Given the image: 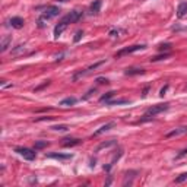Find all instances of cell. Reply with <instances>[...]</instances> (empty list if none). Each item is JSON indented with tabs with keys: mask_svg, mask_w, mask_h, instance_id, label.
Instances as JSON below:
<instances>
[{
	"mask_svg": "<svg viewBox=\"0 0 187 187\" xmlns=\"http://www.w3.org/2000/svg\"><path fill=\"white\" fill-rule=\"evenodd\" d=\"M146 45L143 44H136V45H130V47H126V48H121L120 51L115 53V59H120L126 54H130V53H135V51H139V50H143Z\"/></svg>",
	"mask_w": 187,
	"mask_h": 187,
	"instance_id": "cell-1",
	"label": "cell"
},
{
	"mask_svg": "<svg viewBox=\"0 0 187 187\" xmlns=\"http://www.w3.org/2000/svg\"><path fill=\"white\" fill-rule=\"evenodd\" d=\"M57 1H67V0H57Z\"/></svg>",
	"mask_w": 187,
	"mask_h": 187,
	"instance_id": "cell-38",
	"label": "cell"
},
{
	"mask_svg": "<svg viewBox=\"0 0 187 187\" xmlns=\"http://www.w3.org/2000/svg\"><path fill=\"white\" fill-rule=\"evenodd\" d=\"M97 82L100 85H107L108 83V79H105V77H97Z\"/></svg>",
	"mask_w": 187,
	"mask_h": 187,
	"instance_id": "cell-29",
	"label": "cell"
},
{
	"mask_svg": "<svg viewBox=\"0 0 187 187\" xmlns=\"http://www.w3.org/2000/svg\"><path fill=\"white\" fill-rule=\"evenodd\" d=\"M9 22H10L12 28H15V29H21V28H24V25H25V21H24L22 18H19V16L12 18Z\"/></svg>",
	"mask_w": 187,
	"mask_h": 187,
	"instance_id": "cell-8",
	"label": "cell"
},
{
	"mask_svg": "<svg viewBox=\"0 0 187 187\" xmlns=\"http://www.w3.org/2000/svg\"><path fill=\"white\" fill-rule=\"evenodd\" d=\"M112 127H115V123H114V121H110V123H107V124L101 126V127H100V129L94 133V136H100V135H102V133H105V132L111 130Z\"/></svg>",
	"mask_w": 187,
	"mask_h": 187,
	"instance_id": "cell-9",
	"label": "cell"
},
{
	"mask_svg": "<svg viewBox=\"0 0 187 187\" xmlns=\"http://www.w3.org/2000/svg\"><path fill=\"white\" fill-rule=\"evenodd\" d=\"M186 155H187V148H186V149H183L178 155H177V159H178V158H183V156H186Z\"/></svg>",
	"mask_w": 187,
	"mask_h": 187,
	"instance_id": "cell-32",
	"label": "cell"
},
{
	"mask_svg": "<svg viewBox=\"0 0 187 187\" xmlns=\"http://www.w3.org/2000/svg\"><path fill=\"white\" fill-rule=\"evenodd\" d=\"M105 62L102 60V62H98V63H95V64H92V66H89L88 69H85V70H80V72H77L75 76H73V80H77L80 76H85V75H88V73H91L92 70H95V69H98L100 66H102Z\"/></svg>",
	"mask_w": 187,
	"mask_h": 187,
	"instance_id": "cell-6",
	"label": "cell"
},
{
	"mask_svg": "<svg viewBox=\"0 0 187 187\" xmlns=\"http://www.w3.org/2000/svg\"><path fill=\"white\" fill-rule=\"evenodd\" d=\"M187 15V1H183L177 7V18H183Z\"/></svg>",
	"mask_w": 187,
	"mask_h": 187,
	"instance_id": "cell-15",
	"label": "cell"
},
{
	"mask_svg": "<svg viewBox=\"0 0 187 187\" xmlns=\"http://www.w3.org/2000/svg\"><path fill=\"white\" fill-rule=\"evenodd\" d=\"M15 152H18L21 156H24L25 159H28V161H34L35 159V150L29 149V148H15Z\"/></svg>",
	"mask_w": 187,
	"mask_h": 187,
	"instance_id": "cell-5",
	"label": "cell"
},
{
	"mask_svg": "<svg viewBox=\"0 0 187 187\" xmlns=\"http://www.w3.org/2000/svg\"><path fill=\"white\" fill-rule=\"evenodd\" d=\"M132 101L126 100V98H121V100H112V101H105L107 105H120V104H130Z\"/></svg>",
	"mask_w": 187,
	"mask_h": 187,
	"instance_id": "cell-19",
	"label": "cell"
},
{
	"mask_svg": "<svg viewBox=\"0 0 187 187\" xmlns=\"http://www.w3.org/2000/svg\"><path fill=\"white\" fill-rule=\"evenodd\" d=\"M10 42H12V37H10V35L3 37L1 44H0V51H1V53H4V51L7 50V47H9V44H10Z\"/></svg>",
	"mask_w": 187,
	"mask_h": 187,
	"instance_id": "cell-17",
	"label": "cell"
},
{
	"mask_svg": "<svg viewBox=\"0 0 187 187\" xmlns=\"http://www.w3.org/2000/svg\"><path fill=\"white\" fill-rule=\"evenodd\" d=\"M149 89H150V86H149V85L143 88V91H142V97H143V98H145V97L148 95V92H149Z\"/></svg>",
	"mask_w": 187,
	"mask_h": 187,
	"instance_id": "cell-31",
	"label": "cell"
},
{
	"mask_svg": "<svg viewBox=\"0 0 187 187\" xmlns=\"http://www.w3.org/2000/svg\"><path fill=\"white\" fill-rule=\"evenodd\" d=\"M101 4H102V0H95L92 4H91V13H98L100 9H101Z\"/></svg>",
	"mask_w": 187,
	"mask_h": 187,
	"instance_id": "cell-20",
	"label": "cell"
},
{
	"mask_svg": "<svg viewBox=\"0 0 187 187\" xmlns=\"http://www.w3.org/2000/svg\"><path fill=\"white\" fill-rule=\"evenodd\" d=\"M82 37H83V31H82V29H79V31H76L73 41H75V42H79V41L82 39Z\"/></svg>",
	"mask_w": 187,
	"mask_h": 187,
	"instance_id": "cell-27",
	"label": "cell"
},
{
	"mask_svg": "<svg viewBox=\"0 0 187 187\" xmlns=\"http://www.w3.org/2000/svg\"><path fill=\"white\" fill-rule=\"evenodd\" d=\"M186 133H187V127H177V129H174V130L168 132V133L165 135V138H167V139H170V138L181 136V135H186Z\"/></svg>",
	"mask_w": 187,
	"mask_h": 187,
	"instance_id": "cell-7",
	"label": "cell"
},
{
	"mask_svg": "<svg viewBox=\"0 0 187 187\" xmlns=\"http://www.w3.org/2000/svg\"><path fill=\"white\" fill-rule=\"evenodd\" d=\"M114 94H115V92H108V94H105V95H102V97H101V98H100V102H104V101H108V100H110V98H111L112 95H114Z\"/></svg>",
	"mask_w": 187,
	"mask_h": 187,
	"instance_id": "cell-26",
	"label": "cell"
},
{
	"mask_svg": "<svg viewBox=\"0 0 187 187\" xmlns=\"http://www.w3.org/2000/svg\"><path fill=\"white\" fill-rule=\"evenodd\" d=\"M24 51H25V45H18L16 48L12 50V54H13V56H18V54L24 53Z\"/></svg>",
	"mask_w": 187,
	"mask_h": 187,
	"instance_id": "cell-24",
	"label": "cell"
},
{
	"mask_svg": "<svg viewBox=\"0 0 187 187\" xmlns=\"http://www.w3.org/2000/svg\"><path fill=\"white\" fill-rule=\"evenodd\" d=\"M186 180H187V173H183V174H180V176L176 178V183L180 184V183H183V181H186Z\"/></svg>",
	"mask_w": 187,
	"mask_h": 187,
	"instance_id": "cell-25",
	"label": "cell"
},
{
	"mask_svg": "<svg viewBox=\"0 0 187 187\" xmlns=\"http://www.w3.org/2000/svg\"><path fill=\"white\" fill-rule=\"evenodd\" d=\"M170 108V104H156V105H152V107H149L148 110H146V114L148 115H156V114H159V112L162 111H167Z\"/></svg>",
	"mask_w": 187,
	"mask_h": 187,
	"instance_id": "cell-4",
	"label": "cell"
},
{
	"mask_svg": "<svg viewBox=\"0 0 187 187\" xmlns=\"http://www.w3.org/2000/svg\"><path fill=\"white\" fill-rule=\"evenodd\" d=\"M47 158H54V159H62V161H66V159H72V155L70 153H48Z\"/></svg>",
	"mask_w": 187,
	"mask_h": 187,
	"instance_id": "cell-14",
	"label": "cell"
},
{
	"mask_svg": "<svg viewBox=\"0 0 187 187\" xmlns=\"http://www.w3.org/2000/svg\"><path fill=\"white\" fill-rule=\"evenodd\" d=\"M89 165H91V167H95V159H94V161L91 159V164H89Z\"/></svg>",
	"mask_w": 187,
	"mask_h": 187,
	"instance_id": "cell-37",
	"label": "cell"
},
{
	"mask_svg": "<svg viewBox=\"0 0 187 187\" xmlns=\"http://www.w3.org/2000/svg\"><path fill=\"white\" fill-rule=\"evenodd\" d=\"M92 94H95V89H91V91H88V94H86V95H83V97H82V100H88V98H89Z\"/></svg>",
	"mask_w": 187,
	"mask_h": 187,
	"instance_id": "cell-30",
	"label": "cell"
},
{
	"mask_svg": "<svg viewBox=\"0 0 187 187\" xmlns=\"http://www.w3.org/2000/svg\"><path fill=\"white\" fill-rule=\"evenodd\" d=\"M66 28H67V24H66V22H63V21H60V22H59V25H56V28H54V38L57 39V38L63 34V31H64Z\"/></svg>",
	"mask_w": 187,
	"mask_h": 187,
	"instance_id": "cell-10",
	"label": "cell"
},
{
	"mask_svg": "<svg viewBox=\"0 0 187 187\" xmlns=\"http://www.w3.org/2000/svg\"><path fill=\"white\" fill-rule=\"evenodd\" d=\"M76 101H77V100H76L75 97H67V98H64V100H62V101H60V105H63V107L75 105Z\"/></svg>",
	"mask_w": 187,
	"mask_h": 187,
	"instance_id": "cell-18",
	"label": "cell"
},
{
	"mask_svg": "<svg viewBox=\"0 0 187 187\" xmlns=\"http://www.w3.org/2000/svg\"><path fill=\"white\" fill-rule=\"evenodd\" d=\"M167 89H168V85H165V86H164V88L161 89V92H159V95H161V97H164V95H165V92H167Z\"/></svg>",
	"mask_w": 187,
	"mask_h": 187,
	"instance_id": "cell-34",
	"label": "cell"
},
{
	"mask_svg": "<svg viewBox=\"0 0 187 187\" xmlns=\"http://www.w3.org/2000/svg\"><path fill=\"white\" fill-rule=\"evenodd\" d=\"M82 16H83V13H82L80 10H73V12L67 13V15H66L62 21H63V22H66V24L69 25V24H75V22H77Z\"/></svg>",
	"mask_w": 187,
	"mask_h": 187,
	"instance_id": "cell-3",
	"label": "cell"
},
{
	"mask_svg": "<svg viewBox=\"0 0 187 187\" xmlns=\"http://www.w3.org/2000/svg\"><path fill=\"white\" fill-rule=\"evenodd\" d=\"M47 146H48V142L47 140H38V142H35V145H34L35 149H42V148H47Z\"/></svg>",
	"mask_w": 187,
	"mask_h": 187,
	"instance_id": "cell-22",
	"label": "cell"
},
{
	"mask_svg": "<svg viewBox=\"0 0 187 187\" xmlns=\"http://www.w3.org/2000/svg\"><path fill=\"white\" fill-rule=\"evenodd\" d=\"M79 143H80V139H77V138H66V139H63V142H62V145H63L64 148L76 146V145H79Z\"/></svg>",
	"mask_w": 187,
	"mask_h": 187,
	"instance_id": "cell-11",
	"label": "cell"
},
{
	"mask_svg": "<svg viewBox=\"0 0 187 187\" xmlns=\"http://www.w3.org/2000/svg\"><path fill=\"white\" fill-rule=\"evenodd\" d=\"M117 143V140L115 139H110L108 142H102V143H100L98 146H97V149H95V152H100V150L105 149V148H110V146H114Z\"/></svg>",
	"mask_w": 187,
	"mask_h": 187,
	"instance_id": "cell-16",
	"label": "cell"
},
{
	"mask_svg": "<svg viewBox=\"0 0 187 187\" xmlns=\"http://www.w3.org/2000/svg\"><path fill=\"white\" fill-rule=\"evenodd\" d=\"M51 129L56 132H66V130H69V126L67 124H57V126H53Z\"/></svg>",
	"mask_w": 187,
	"mask_h": 187,
	"instance_id": "cell-21",
	"label": "cell"
},
{
	"mask_svg": "<svg viewBox=\"0 0 187 187\" xmlns=\"http://www.w3.org/2000/svg\"><path fill=\"white\" fill-rule=\"evenodd\" d=\"M170 54L168 53H165V54H161V56H155V57H152L150 59V62H158V60H162V59H167Z\"/></svg>",
	"mask_w": 187,
	"mask_h": 187,
	"instance_id": "cell-28",
	"label": "cell"
},
{
	"mask_svg": "<svg viewBox=\"0 0 187 187\" xmlns=\"http://www.w3.org/2000/svg\"><path fill=\"white\" fill-rule=\"evenodd\" d=\"M145 70L142 67H130V69H126L124 70V75L126 76H135V75H143Z\"/></svg>",
	"mask_w": 187,
	"mask_h": 187,
	"instance_id": "cell-13",
	"label": "cell"
},
{
	"mask_svg": "<svg viewBox=\"0 0 187 187\" xmlns=\"http://www.w3.org/2000/svg\"><path fill=\"white\" fill-rule=\"evenodd\" d=\"M110 37H111V38L118 37V31H115V29H111V31H110Z\"/></svg>",
	"mask_w": 187,
	"mask_h": 187,
	"instance_id": "cell-33",
	"label": "cell"
},
{
	"mask_svg": "<svg viewBox=\"0 0 187 187\" xmlns=\"http://www.w3.org/2000/svg\"><path fill=\"white\" fill-rule=\"evenodd\" d=\"M60 9L57 7V6H48L47 9H45V12L41 15V18L42 19H45V21H48V19H51V18H56V16H59L60 15Z\"/></svg>",
	"mask_w": 187,
	"mask_h": 187,
	"instance_id": "cell-2",
	"label": "cell"
},
{
	"mask_svg": "<svg viewBox=\"0 0 187 187\" xmlns=\"http://www.w3.org/2000/svg\"><path fill=\"white\" fill-rule=\"evenodd\" d=\"M171 47H173L171 42H165V44H159L158 50H159V51H168V50H171Z\"/></svg>",
	"mask_w": 187,
	"mask_h": 187,
	"instance_id": "cell-23",
	"label": "cell"
},
{
	"mask_svg": "<svg viewBox=\"0 0 187 187\" xmlns=\"http://www.w3.org/2000/svg\"><path fill=\"white\" fill-rule=\"evenodd\" d=\"M111 184V177H108V180H107V183H105V186H110Z\"/></svg>",
	"mask_w": 187,
	"mask_h": 187,
	"instance_id": "cell-36",
	"label": "cell"
},
{
	"mask_svg": "<svg viewBox=\"0 0 187 187\" xmlns=\"http://www.w3.org/2000/svg\"><path fill=\"white\" fill-rule=\"evenodd\" d=\"M54 117H39V118H37V121H45V120H53Z\"/></svg>",
	"mask_w": 187,
	"mask_h": 187,
	"instance_id": "cell-35",
	"label": "cell"
},
{
	"mask_svg": "<svg viewBox=\"0 0 187 187\" xmlns=\"http://www.w3.org/2000/svg\"><path fill=\"white\" fill-rule=\"evenodd\" d=\"M121 155H123V149H118L117 152H115V153H114V155H112L111 162H110L108 165H104V170H105V171H110V170H111V167L114 165V164H115V161H118Z\"/></svg>",
	"mask_w": 187,
	"mask_h": 187,
	"instance_id": "cell-12",
	"label": "cell"
}]
</instances>
